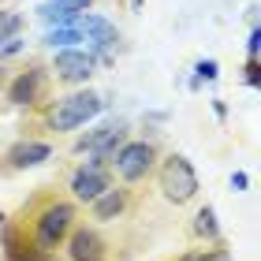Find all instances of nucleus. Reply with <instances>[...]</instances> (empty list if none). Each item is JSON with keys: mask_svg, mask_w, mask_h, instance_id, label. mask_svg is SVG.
Segmentation results:
<instances>
[{"mask_svg": "<svg viewBox=\"0 0 261 261\" xmlns=\"http://www.w3.org/2000/svg\"><path fill=\"white\" fill-rule=\"evenodd\" d=\"M8 261H53V254H49V250H41L38 243L19 246V243L8 235Z\"/></svg>", "mask_w": 261, "mask_h": 261, "instance_id": "obj_12", "label": "nucleus"}, {"mask_svg": "<svg viewBox=\"0 0 261 261\" xmlns=\"http://www.w3.org/2000/svg\"><path fill=\"white\" fill-rule=\"evenodd\" d=\"M45 41H49L53 49H71L75 41H82V34L79 30H49V34H45Z\"/></svg>", "mask_w": 261, "mask_h": 261, "instance_id": "obj_14", "label": "nucleus"}, {"mask_svg": "<svg viewBox=\"0 0 261 261\" xmlns=\"http://www.w3.org/2000/svg\"><path fill=\"white\" fill-rule=\"evenodd\" d=\"M109 187H112V175L105 172V164H97V161H86L75 175H71V194L79 201H93L97 194L109 191Z\"/></svg>", "mask_w": 261, "mask_h": 261, "instance_id": "obj_5", "label": "nucleus"}, {"mask_svg": "<svg viewBox=\"0 0 261 261\" xmlns=\"http://www.w3.org/2000/svg\"><path fill=\"white\" fill-rule=\"evenodd\" d=\"M198 71H201V79H213V75H217V64L205 60V64H198Z\"/></svg>", "mask_w": 261, "mask_h": 261, "instance_id": "obj_18", "label": "nucleus"}, {"mask_svg": "<svg viewBox=\"0 0 261 261\" xmlns=\"http://www.w3.org/2000/svg\"><path fill=\"white\" fill-rule=\"evenodd\" d=\"M153 164H157V146L153 142H123L120 153H116V172L127 183L146 179L153 172Z\"/></svg>", "mask_w": 261, "mask_h": 261, "instance_id": "obj_4", "label": "nucleus"}, {"mask_svg": "<svg viewBox=\"0 0 261 261\" xmlns=\"http://www.w3.org/2000/svg\"><path fill=\"white\" fill-rule=\"evenodd\" d=\"M67 257L71 261H105L109 257V243L93 228H75L67 239Z\"/></svg>", "mask_w": 261, "mask_h": 261, "instance_id": "obj_6", "label": "nucleus"}, {"mask_svg": "<svg viewBox=\"0 0 261 261\" xmlns=\"http://www.w3.org/2000/svg\"><path fill=\"white\" fill-rule=\"evenodd\" d=\"M49 157H53L49 142H15V146L8 149V168L11 172H22V168H34V164H41Z\"/></svg>", "mask_w": 261, "mask_h": 261, "instance_id": "obj_8", "label": "nucleus"}, {"mask_svg": "<svg viewBox=\"0 0 261 261\" xmlns=\"http://www.w3.org/2000/svg\"><path fill=\"white\" fill-rule=\"evenodd\" d=\"M19 30V15H4V11H0V41L8 38V34H15Z\"/></svg>", "mask_w": 261, "mask_h": 261, "instance_id": "obj_17", "label": "nucleus"}, {"mask_svg": "<svg viewBox=\"0 0 261 261\" xmlns=\"http://www.w3.org/2000/svg\"><path fill=\"white\" fill-rule=\"evenodd\" d=\"M71 228H75V205L71 201H49L34 220V243L41 250H56L71 235Z\"/></svg>", "mask_w": 261, "mask_h": 261, "instance_id": "obj_2", "label": "nucleus"}, {"mask_svg": "<svg viewBox=\"0 0 261 261\" xmlns=\"http://www.w3.org/2000/svg\"><path fill=\"white\" fill-rule=\"evenodd\" d=\"M75 30L86 34V41H93L97 49H105V45L116 41V27H112V22H105V19H97V15H79Z\"/></svg>", "mask_w": 261, "mask_h": 261, "instance_id": "obj_11", "label": "nucleus"}, {"mask_svg": "<svg viewBox=\"0 0 261 261\" xmlns=\"http://www.w3.org/2000/svg\"><path fill=\"white\" fill-rule=\"evenodd\" d=\"M194 231H198V235H205V239H217V213H213L209 205H205V209H198V217H194Z\"/></svg>", "mask_w": 261, "mask_h": 261, "instance_id": "obj_13", "label": "nucleus"}, {"mask_svg": "<svg viewBox=\"0 0 261 261\" xmlns=\"http://www.w3.org/2000/svg\"><path fill=\"white\" fill-rule=\"evenodd\" d=\"M135 4H142V0H135Z\"/></svg>", "mask_w": 261, "mask_h": 261, "instance_id": "obj_19", "label": "nucleus"}, {"mask_svg": "<svg viewBox=\"0 0 261 261\" xmlns=\"http://www.w3.org/2000/svg\"><path fill=\"white\" fill-rule=\"evenodd\" d=\"M41 82H45L41 67L22 71V75L8 86V101H11V105H34V101H38V93H41Z\"/></svg>", "mask_w": 261, "mask_h": 261, "instance_id": "obj_10", "label": "nucleus"}, {"mask_svg": "<svg viewBox=\"0 0 261 261\" xmlns=\"http://www.w3.org/2000/svg\"><path fill=\"white\" fill-rule=\"evenodd\" d=\"M175 261H228V254H224V250H187L183 257H175Z\"/></svg>", "mask_w": 261, "mask_h": 261, "instance_id": "obj_16", "label": "nucleus"}, {"mask_svg": "<svg viewBox=\"0 0 261 261\" xmlns=\"http://www.w3.org/2000/svg\"><path fill=\"white\" fill-rule=\"evenodd\" d=\"M53 71H56L64 82H86V79L93 75V56L82 53V49H60V53H56Z\"/></svg>", "mask_w": 261, "mask_h": 261, "instance_id": "obj_7", "label": "nucleus"}, {"mask_svg": "<svg viewBox=\"0 0 261 261\" xmlns=\"http://www.w3.org/2000/svg\"><path fill=\"white\" fill-rule=\"evenodd\" d=\"M161 191L168 201L175 205H187L194 194H198V175L191 168V161L183 157V153H168L161 164Z\"/></svg>", "mask_w": 261, "mask_h": 261, "instance_id": "obj_3", "label": "nucleus"}, {"mask_svg": "<svg viewBox=\"0 0 261 261\" xmlns=\"http://www.w3.org/2000/svg\"><path fill=\"white\" fill-rule=\"evenodd\" d=\"M127 191L123 187H109L105 194H97L90 201V213H93V220H101V224H109V220H116V217H123L127 213Z\"/></svg>", "mask_w": 261, "mask_h": 261, "instance_id": "obj_9", "label": "nucleus"}, {"mask_svg": "<svg viewBox=\"0 0 261 261\" xmlns=\"http://www.w3.org/2000/svg\"><path fill=\"white\" fill-rule=\"evenodd\" d=\"M93 4V0H45L41 8H56V11H75V15H82Z\"/></svg>", "mask_w": 261, "mask_h": 261, "instance_id": "obj_15", "label": "nucleus"}, {"mask_svg": "<svg viewBox=\"0 0 261 261\" xmlns=\"http://www.w3.org/2000/svg\"><path fill=\"white\" fill-rule=\"evenodd\" d=\"M105 109V101L97 97V93H90V90H79V93H67V97H60L53 105V112H49V130H75L82 123H90L93 116H97Z\"/></svg>", "mask_w": 261, "mask_h": 261, "instance_id": "obj_1", "label": "nucleus"}]
</instances>
